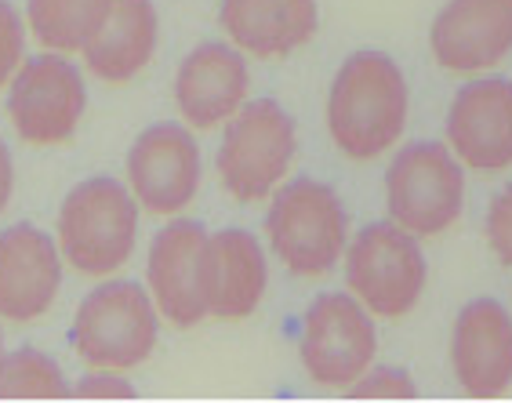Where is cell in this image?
<instances>
[{
  "label": "cell",
  "mask_w": 512,
  "mask_h": 403,
  "mask_svg": "<svg viewBox=\"0 0 512 403\" xmlns=\"http://www.w3.org/2000/svg\"><path fill=\"white\" fill-rule=\"evenodd\" d=\"M411 117V88L400 62L378 48L353 51L338 66L324 102L327 138L345 160H378L400 146Z\"/></svg>",
  "instance_id": "6da1fadb"
},
{
  "label": "cell",
  "mask_w": 512,
  "mask_h": 403,
  "mask_svg": "<svg viewBox=\"0 0 512 403\" xmlns=\"http://www.w3.org/2000/svg\"><path fill=\"white\" fill-rule=\"evenodd\" d=\"M138 207L128 182L109 175H91L69 189L59 207L55 240L80 276L106 280L128 266L138 247Z\"/></svg>",
  "instance_id": "7a4b0ae2"
},
{
  "label": "cell",
  "mask_w": 512,
  "mask_h": 403,
  "mask_svg": "<svg viewBox=\"0 0 512 403\" xmlns=\"http://www.w3.org/2000/svg\"><path fill=\"white\" fill-rule=\"evenodd\" d=\"M266 240L276 262L298 280H316L342 266L349 247V211L335 186L320 178H287L266 200Z\"/></svg>",
  "instance_id": "3957f363"
},
{
  "label": "cell",
  "mask_w": 512,
  "mask_h": 403,
  "mask_svg": "<svg viewBox=\"0 0 512 403\" xmlns=\"http://www.w3.org/2000/svg\"><path fill=\"white\" fill-rule=\"evenodd\" d=\"M160 324L164 316L146 284L106 276L80 298L69 345L88 367L135 371L157 353Z\"/></svg>",
  "instance_id": "277c9868"
},
{
  "label": "cell",
  "mask_w": 512,
  "mask_h": 403,
  "mask_svg": "<svg viewBox=\"0 0 512 403\" xmlns=\"http://www.w3.org/2000/svg\"><path fill=\"white\" fill-rule=\"evenodd\" d=\"M298 153L295 117L276 99H251L222 128L218 182L237 204H266L291 175Z\"/></svg>",
  "instance_id": "5b68a950"
},
{
  "label": "cell",
  "mask_w": 512,
  "mask_h": 403,
  "mask_svg": "<svg viewBox=\"0 0 512 403\" xmlns=\"http://www.w3.org/2000/svg\"><path fill=\"white\" fill-rule=\"evenodd\" d=\"M345 291H353L378 320H404L422 302L429 284L422 240L396 226L393 218L367 222L349 236L342 258Z\"/></svg>",
  "instance_id": "8992f818"
},
{
  "label": "cell",
  "mask_w": 512,
  "mask_h": 403,
  "mask_svg": "<svg viewBox=\"0 0 512 403\" xmlns=\"http://www.w3.org/2000/svg\"><path fill=\"white\" fill-rule=\"evenodd\" d=\"M385 211L418 240L444 236L465 211V164L447 142H407L385 168Z\"/></svg>",
  "instance_id": "52a82bcc"
},
{
  "label": "cell",
  "mask_w": 512,
  "mask_h": 403,
  "mask_svg": "<svg viewBox=\"0 0 512 403\" xmlns=\"http://www.w3.org/2000/svg\"><path fill=\"white\" fill-rule=\"evenodd\" d=\"M88 109L84 73L62 51H44L22 62L4 88V113L26 146L55 149L77 135Z\"/></svg>",
  "instance_id": "ba28073f"
},
{
  "label": "cell",
  "mask_w": 512,
  "mask_h": 403,
  "mask_svg": "<svg viewBox=\"0 0 512 403\" xmlns=\"http://www.w3.org/2000/svg\"><path fill=\"white\" fill-rule=\"evenodd\" d=\"M378 316L353 291H324L302 313L298 356L316 385L349 389L375 364L378 356Z\"/></svg>",
  "instance_id": "9c48e42d"
},
{
  "label": "cell",
  "mask_w": 512,
  "mask_h": 403,
  "mask_svg": "<svg viewBox=\"0 0 512 403\" xmlns=\"http://www.w3.org/2000/svg\"><path fill=\"white\" fill-rule=\"evenodd\" d=\"M124 182L146 215L178 218L200 193L204 157L189 124L160 120L131 142L124 157Z\"/></svg>",
  "instance_id": "30bf717a"
},
{
  "label": "cell",
  "mask_w": 512,
  "mask_h": 403,
  "mask_svg": "<svg viewBox=\"0 0 512 403\" xmlns=\"http://www.w3.org/2000/svg\"><path fill=\"white\" fill-rule=\"evenodd\" d=\"M444 138L469 171L502 175L512 168V80L480 73L454 91Z\"/></svg>",
  "instance_id": "8fae6325"
},
{
  "label": "cell",
  "mask_w": 512,
  "mask_h": 403,
  "mask_svg": "<svg viewBox=\"0 0 512 403\" xmlns=\"http://www.w3.org/2000/svg\"><path fill=\"white\" fill-rule=\"evenodd\" d=\"M251 102V66L229 40H204L175 69V106L193 131L226 128Z\"/></svg>",
  "instance_id": "7c38bea8"
},
{
  "label": "cell",
  "mask_w": 512,
  "mask_h": 403,
  "mask_svg": "<svg viewBox=\"0 0 512 403\" xmlns=\"http://www.w3.org/2000/svg\"><path fill=\"white\" fill-rule=\"evenodd\" d=\"M66 258L59 240L33 222L0 229V320L15 327L37 324L62 291Z\"/></svg>",
  "instance_id": "4fadbf2b"
},
{
  "label": "cell",
  "mask_w": 512,
  "mask_h": 403,
  "mask_svg": "<svg viewBox=\"0 0 512 403\" xmlns=\"http://www.w3.org/2000/svg\"><path fill=\"white\" fill-rule=\"evenodd\" d=\"M451 374L469 400H502L512 389V313L498 298H473L454 316Z\"/></svg>",
  "instance_id": "5bb4252c"
},
{
  "label": "cell",
  "mask_w": 512,
  "mask_h": 403,
  "mask_svg": "<svg viewBox=\"0 0 512 403\" xmlns=\"http://www.w3.org/2000/svg\"><path fill=\"white\" fill-rule=\"evenodd\" d=\"M429 51L458 77L498 69L512 55V0H447L429 26Z\"/></svg>",
  "instance_id": "9a60e30c"
},
{
  "label": "cell",
  "mask_w": 512,
  "mask_h": 403,
  "mask_svg": "<svg viewBox=\"0 0 512 403\" xmlns=\"http://www.w3.org/2000/svg\"><path fill=\"white\" fill-rule=\"evenodd\" d=\"M207 229L193 218H171L157 229L146 251V287L157 302L164 324L189 331L207 320V302L200 291V262H204Z\"/></svg>",
  "instance_id": "2e32d148"
},
{
  "label": "cell",
  "mask_w": 512,
  "mask_h": 403,
  "mask_svg": "<svg viewBox=\"0 0 512 403\" xmlns=\"http://www.w3.org/2000/svg\"><path fill=\"white\" fill-rule=\"evenodd\" d=\"M200 291H204L207 316L247 320L269 291V255L262 240L240 226L207 233Z\"/></svg>",
  "instance_id": "e0dca14e"
},
{
  "label": "cell",
  "mask_w": 512,
  "mask_h": 403,
  "mask_svg": "<svg viewBox=\"0 0 512 403\" xmlns=\"http://www.w3.org/2000/svg\"><path fill=\"white\" fill-rule=\"evenodd\" d=\"M218 26L247 59H287L316 37L320 4L316 0H222Z\"/></svg>",
  "instance_id": "ac0fdd59"
},
{
  "label": "cell",
  "mask_w": 512,
  "mask_h": 403,
  "mask_svg": "<svg viewBox=\"0 0 512 403\" xmlns=\"http://www.w3.org/2000/svg\"><path fill=\"white\" fill-rule=\"evenodd\" d=\"M160 48V15L153 0H113L106 26L80 51L84 69L102 84H128Z\"/></svg>",
  "instance_id": "d6986e66"
},
{
  "label": "cell",
  "mask_w": 512,
  "mask_h": 403,
  "mask_svg": "<svg viewBox=\"0 0 512 403\" xmlns=\"http://www.w3.org/2000/svg\"><path fill=\"white\" fill-rule=\"evenodd\" d=\"M113 0H26V22L44 51L80 55L106 26Z\"/></svg>",
  "instance_id": "ffe728a7"
},
{
  "label": "cell",
  "mask_w": 512,
  "mask_h": 403,
  "mask_svg": "<svg viewBox=\"0 0 512 403\" xmlns=\"http://www.w3.org/2000/svg\"><path fill=\"white\" fill-rule=\"evenodd\" d=\"M73 393L59 360L22 345L0 364V400H66Z\"/></svg>",
  "instance_id": "44dd1931"
},
{
  "label": "cell",
  "mask_w": 512,
  "mask_h": 403,
  "mask_svg": "<svg viewBox=\"0 0 512 403\" xmlns=\"http://www.w3.org/2000/svg\"><path fill=\"white\" fill-rule=\"evenodd\" d=\"M345 396H349V400H414V396H418V385H414V378L404 367L371 364L349 389H345Z\"/></svg>",
  "instance_id": "7402d4cb"
},
{
  "label": "cell",
  "mask_w": 512,
  "mask_h": 403,
  "mask_svg": "<svg viewBox=\"0 0 512 403\" xmlns=\"http://www.w3.org/2000/svg\"><path fill=\"white\" fill-rule=\"evenodd\" d=\"M26 37H30L26 15H19L11 0H0V91L8 88L11 77L26 62Z\"/></svg>",
  "instance_id": "603a6c76"
},
{
  "label": "cell",
  "mask_w": 512,
  "mask_h": 403,
  "mask_svg": "<svg viewBox=\"0 0 512 403\" xmlns=\"http://www.w3.org/2000/svg\"><path fill=\"white\" fill-rule=\"evenodd\" d=\"M483 236H487V247L494 251V258L512 269V182L505 189H498L491 204H487Z\"/></svg>",
  "instance_id": "cb8c5ba5"
},
{
  "label": "cell",
  "mask_w": 512,
  "mask_h": 403,
  "mask_svg": "<svg viewBox=\"0 0 512 403\" xmlns=\"http://www.w3.org/2000/svg\"><path fill=\"white\" fill-rule=\"evenodd\" d=\"M77 400H135V385L128 382V371H109V367H88L84 378L73 382Z\"/></svg>",
  "instance_id": "d4e9b609"
},
{
  "label": "cell",
  "mask_w": 512,
  "mask_h": 403,
  "mask_svg": "<svg viewBox=\"0 0 512 403\" xmlns=\"http://www.w3.org/2000/svg\"><path fill=\"white\" fill-rule=\"evenodd\" d=\"M11 197H15V157H11L8 142L0 138V215L8 211Z\"/></svg>",
  "instance_id": "484cf974"
},
{
  "label": "cell",
  "mask_w": 512,
  "mask_h": 403,
  "mask_svg": "<svg viewBox=\"0 0 512 403\" xmlns=\"http://www.w3.org/2000/svg\"><path fill=\"white\" fill-rule=\"evenodd\" d=\"M4 356H8V349H4V331H0V364H4Z\"/></svg>",
  "instance_id": "4316f807"
}]
</instances>
